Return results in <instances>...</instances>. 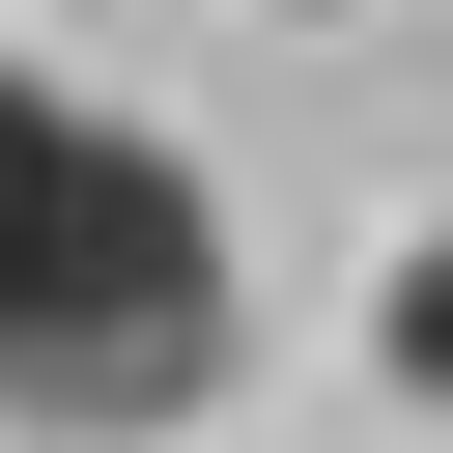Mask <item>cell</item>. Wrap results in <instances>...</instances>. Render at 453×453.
Masks as SVG:
<instances>
[{"label":"cell","instance_id":"cell-1","mask_svg":"<svg viewBox=\"0 0 453 453\" xmlns=\"http://www.w3.org/2000/svg\"><path fill=\"white\" fill-rule=\"evenodd\" d=\"M226 368H255V226H226V170L0 57V425L142 453V425H198Z\"/></svg>","mask_w":453,"mask_h":453},{"label":"cell","instance_id":"cell-2","mask_svg":"<svg viewBox=\"0 0 453 453\" xmlns=\"http://www.w3.org/2000/svg\"><path fill=\"white\" fill-rule=\"evenodd\" d=\"M368 368H396V396H453V226H396V283H368Z\"/></svg>","mask_w":453,"mask_h":453}]
</instances>
